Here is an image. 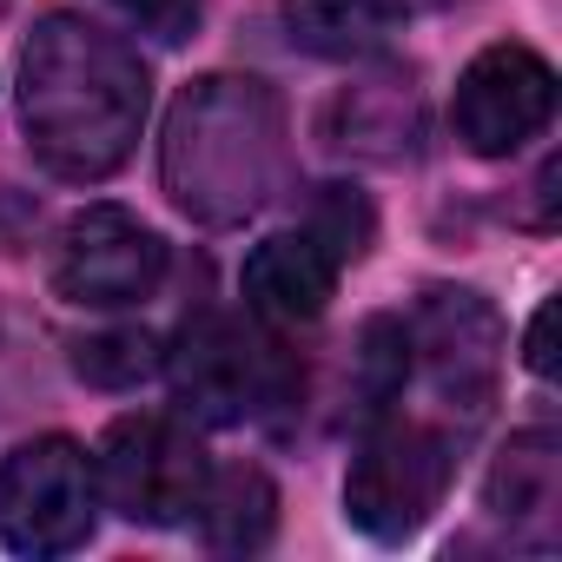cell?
<instances>
[{"instance_id":"cell-12","label":"cell","mask_w":562,"mask_h":562,"mask_svg":"<svg viewBox=\"0 0 562 562\" xmlns=\"http://www.w3.org/2000/svg\"><path fill=\"white\" fill-rule=\"evenodd\" d=\"M192 516H199L205 549H218V555H251V549H265L271 529H278V490H271L265 470L232 463V470H212V476H205Z\"/></svg>"},{"instance_id":"cell-9","label":"cell","mask_w":562,"mask_h":562,"mask_svg":"<svg viewBox=\"0 0 562 562\" xmlns=\"http://www.w3.org/2000/svg\"><path fill=\"white\" fill-rule=\"evenodd\" d=\"M159 278H166V238L146 218H133L126 205H87L60 232L54 285L67 305H87V312L139 305L159 292Z\"/></svg>"},{"instance_id":"cell-4","label":"cell","mask_w":562,"mask_h":562,"mask_svg":"<svg viewBox=\"0 0 562 562\" xmlns=\"http://www.w3.org/2000/svg\"><path fill=\"white\" fill-rule=\"evenodd\" d=\"M100 483L74 437H34L0 457V542L14 555H67L93 536Z\"/></svg>"},{"instance_id":"cell-14","label":"cell","mask_w":562,"mask_h":562,"mask_svg":"<svg viewBox=\"0 0 562 562\" xmlns=\"http://www.w3.org/2000/svg\"><path fill=\"white\" fill-rule=\"evenodd\" d=\"M159 364H166L159 338H153V331H133V325L93 331V338L74 345V371H80L87 384H100V391H133V384H146Z\"/></svg>"},{"instance_id":"cell-7","label":"cell","mask_w":562,"mask_h":562,"mask_svg":"<svg viewBox=\"0 0 562 562\" xmlns=\"http://www.w3.org/2000/svg\"><path fill=\"white\" fill-rule=\"evenodd\" d=\"M555 113V67L522 47V41H496L483 47L463 80H457V100H450V126L457 139L476 153V159H509L522 153Z\"/></svg>"},{"instance_id":"cell-16","label":"cell","mask_w":562,"mask_h":562,"mask_svg":"<svg viewBox=\"0 0 562 562\" xmlns=\"http://www.w3.org/2000/svg\"><path fill=\"white\" fill-rule=\"evenodd\" d=\"M113 8H126L139 27H153L159 41H186L199 27V0H113Z\"/></svg>"},{"instance_id":"cell-10","label":"cell","mask_w":562,"mask_h":562,"mask_svg":"<svg viewBox=\"0 0 562 562\" xmlns=\"http://www.w3.org/2000/svg\"><path fill=\"white\" fill-rule=\"evenodd\" d=\"M483 509L509 529L522 549H555L562 529V443L555 430H516L490 476H483Z\"/></svg>"},{"instance_id":"cell-8","label":"cell","mask_w":562,"mask_h":562,"mask_svg":"<svg viewBox=\"0 0 562 562\" xmlns=\"http://www.w3.org/2000/svg\"><path fill=\"white\" fill-rule=\"evenodd\" d=\"M411 338V358L424 364L430 391L463 411V417H483L496 404V384H503V351H509V331H503V312L483 299V292H430L417 305V318L404 325Z\"/></svg>"},{"instance_id":"cell-13","label":"cell","mask_w":562,"mask_h":562,"mask_svg":"<svg viewBox=\"0 0 562 562\" xmlns=\"http://www.w3.org/2000/svg\"><path fill=\"white\" fill-rule=\"evenodd\" d=\"M411 378V338L397 318H371L351 351V417H384Z\"/></svg>"},{"instance_id":"cell-1","label":"cell","mask_w":562,"mask_h":562,"mask_svg":"<svg viewBox=\"0 0 562 562\" xmlns=\"http://www.w3.org/2000/svg\"><path fill=\"white\" fill-rule=\"evenodd\" d=\"M146 60L87 14H47L21 47V126L54 179H113L146 126Z\"/></svg>"},{"instance_id":"cell-11","label":"cell","mask_w":562,"mask_h":562,"mask_svg":"<svg viewBox=\"0 0 562 562\" xmlns=\"http://www.w3.org/2000/svg\"><path fill=\"white\" fill-rule=\"evenodd\" d=\"M331 292H338V265L305 232H271L245 258V312L265 318L271 331H299V325L325 318Z\"/></svg>"},{"instance_id":"cell-5","label":"cell","mask_w":562,"mask_h":562,"mask_svg":"<svg viewBox=\"0 0 562 562\" xmlns=\"http://www.w3.org/2000/svg\"><path fill=\"white\" fill-rule=\"evenodd\" d=\"M205 476H212V463L179 417H120L93 450L100 503L120 509L126 522H146V529L186 522Z\"/></svg>"},{"instance_id":"cell-2","label":"cell","mask_w":562,"mask_h":562,"mask_svg":"<svg viewBox=\"0 0 562 562\" xmlns=\"http://www.w3.org/2000/svg\"><path fill=\"white\" fill-rule=\"evenodd\" d=\"M285 172V113L258 80H199L166 126V192L205 218L232 225Z\"/></svg>"},{"instance_id":"cell-6","label":"cell","mask_w":562,"mask_h":562,"mask_svg":"<svg viewBox=\"0 0 562 562\" xmlns=\"http://www.w3.org/2000/svg\"><path fill=\"white\" fill-rule=\"evenodd\" d=\"M450 490V437L430 424H384L364 437L345 476V516L371 542H404Z\"/></svg>"},{"instance_id":"cell-3","label":"cell","mask_w":562,"mask_h":562,"mask_svg":"<svg viewBox=\"0 0 562 562\" xmlns=\"http://www.w3.org/2000/svg\"><path fill=\"white\" fill-rule=\"evenodd\" d=\"M159 371H172V391L199 424H251L299 391V364L271 338V325L232 312H199Z\"/></svg>"},{"instance_id":"cell-15","label":"cell","mask_w":562,"mask_h":562,"mask_svg":"<svg viewBox=\"0 0 562 562\" xmlns=\"http://www.w3.org/2000/svg\"><path fill=\"white\" fill-rule=\"evenodd\" d=\"M371 232H378V218H371L364 192H351V186H325V192L312 199L305 238H318V245L331 251V265H351V258H364V251H371Z\"/></svg>"},{"instance_id":"cell-17","label":"cell","mask_w":562,"mask_h":562,"mask_svg":"<svg viewBox=\"0 0 562 562\" xmlns=\"http://www.w3.org/2000/svg\"><path fill=\"white\" fill-rule=\"evenodd\" d=\"M522 364L536 378H555V299L529 318V338H522Z\"/></svg>"}]
</instances>
